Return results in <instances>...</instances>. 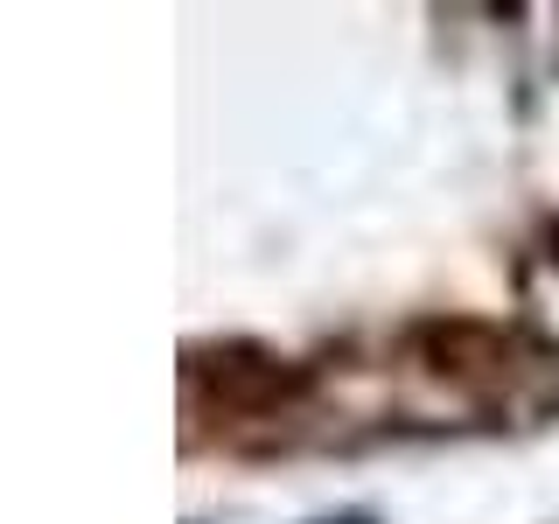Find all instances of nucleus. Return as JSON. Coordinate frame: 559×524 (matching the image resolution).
<instances>
[{"mask_svg":"<svg viewBox=\"0 0 559 524\" xmlns=\"http://www.w3.org/2000/svg\"><path fill=\"white\" fill-rule=\"evenodd\" d=\"M197 384H217L224 413H252V406H280L287 398V371L259 349H210V357L189 364Z\"/></svg>","mask_w":559,"mask_h":524,"instance_id":"f257e3e1","label":"nucleus"},{"mask_svg":"<svg viewBox=\"0 0 559 524\" xmlns=\"http://www.w3.org/2000/svg\"><path fill=\"white\" fill-rule=\"evenodd\" d=\"M546 245H552V266H559V224H552V238H546Z\"/></svg>","mask_w":559,"mask_h":524,"instance_id":"f03ea898","label":"nucleus"},{"mask_svg":"<svg viewBox=\"0 0 559 524\" xmlns=\"http://www.w3.org/2000/svg\"><path fill=\"white\" fill-rule=\"evenodd\" d=\"M343 524H364V517H343Z\"/></svg>","mask_w":559,"mask_h":524,"instance_id":"7ed1b4c3","label":"nucleus"}]
</instances>
